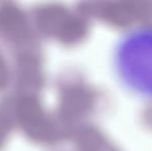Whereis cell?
I'll list each match as a JSON object with an SVG mask.
<instances>
[{
    "instance_id": "cell-1",
    "label": "cell",
    "mask_w": 152,
    "mask_h": 151,
    "mask_svg": "<svg viewBox=\"0 0 152 151\" xmlns=\"http://www.w3.org/2000/svg\"><path fill=\"white\" fill-rule=\"evenodd\" d=\"M113 69L126 90L152 101V25L132 27L119 37Z\"/></svg>"
}]
</instances>
